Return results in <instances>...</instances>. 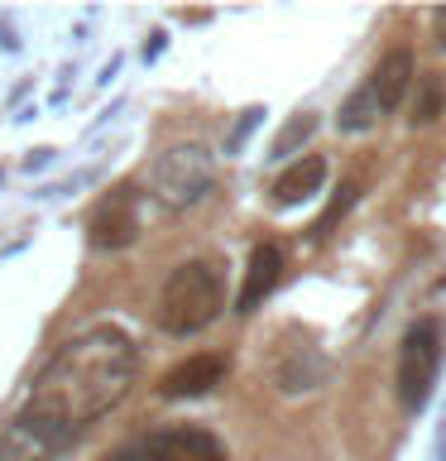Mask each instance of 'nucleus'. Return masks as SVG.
Masks as SVG:
<instances>
[{"mask_svg":"<svg viewBox=\"0 0 446 461\" xmlns=\"http://www.w3.org/2000/svg\"><path fill=\"white\" fill-rule=\"evenodd\" d=\"M413 82H417L413 53H408V49H388V53H384V63L374 68V77H370L374 106H379V111H398V106H403V96L413 92Z\"/></svg>","mask_w":446,"mask_h":461,"instance_id":"nucleus-7","label":"nucleus"},{"mask_svg":"<svg viewBox=\"0 0 446 461\" xmlns=\"http://www.w3.org/2000/svg\"><path fill=\"white\" fill-rule=\"evenodd\" d=\"M226 380V356H187L183 366H173L158 384L164 399H201Z\"/></svg>","mask_w":446,"mask_h":461,"instance_id":"nucleus-6","label":"nucleus"},{"mask_svg":"<svg viewBox=\"0 0 446 461\" xmlns=\"http://www.w3.org/2000/svg\"><path fill=\"white\" fill-rule=\"evenodd\" d=\"M351 202H355V183H345L341 193H336V202H331V207H326V216H322V221L312 226V240H322L326 230L336 226V216H345V207H351Z\"/></svg>","mask_w":446,"mask_h":461,"instance_id":"nucleus-15","label":"nucleus"},{"mask_svg":"<svg viewBox=\"0 0 446 461\" xmlns=\"http://www.w3.org/2000/svg\"><path fill=\"white\" fill-rule=\"evenodd\" d=\"M442 106H446V86H442L437 72L417 77V101H413V115H408V121H413V125H432V121L442 115Z\"/></svg>","mask_w":446,"mask_h":461,"instance_id":"nucleus-11","label":"nucleus"},{"mask_svg":"<svg viewBox=\"0 0 446 461\" xmlns=\"http://www.w3.org/2000/svg\"><path fill=\"white\" fill-rule=\"evenodd\" d=\"M135 236H139V187L115 183L96 202L92 221H86V240H92V250H125Z\"/></svg>","mask_w":446,"mask_h":461,"instance_id":"nucleus-5","label":"nucleus"},{"mask_svg":"<svg viewBox=\"0 0 446 461\" xmlns=\"http://www.w3.org/2000/svg\"><path fill=\"white\" fill-rule=\"evenodd\" d=\"M154 193L164 207L183 212L211 193V154L201 144H173L154 158Z\"/></svg>","mask_w":446,"mask_h":461,"instance_id":"nucleus-3","label":"nucleus"},{"mask_svg":"<svg viewBox=\"0 0 446 461\" xmlns=\"http://www.w3.org/2000/svg\"><path fill=\"white\" fill-rule=\"evenodd\" d=\"M259 121H264V111H259V106H250V111H245L240 121H236V130L226 135V154H240V144H245V140H250L254 130H259Z\"/></svg>","mask_w":446,"mask_h":461,"instance_id":"nucleus-16","label":"nucleus"},{"mask_svg":"<svg viewBox=\"0 0 446 461\" xmlns=\"http://www.w3.org/2000/svg\"><path fill=\"white\" fill-rule=\"evenodd\" d=\"M437 366H442V322L437 317H423V322H413L403 331V346H398V399L408 409H423L427 403Z\"/></svg>","mask_w":446,"mask_h":461,"instance_id":"nucleus-4","label":"nucleus"},{"mask_svg":"<svg viewBox=\"0 0 446 461\" xmlns=\"http://www.w3.org/2000/svg\"><path fill=\"white\" fill-rule=\"evenodd\" d=\"M129 380H135V346L115 327H96L58 351L14 423H24L49 452H58L77 438L82 423L106 413L129 389Z\"/></svg>","mask_w":446,"mask_h":461,"instance_id":"nucleus-1","label":"nucleus"},{"mask_svg":"<svg viewBox=\"0 0 446 461\" xmlns=\"http://www.w3.org/2000/svg\"><path fill=\"white\" fill-rule=\"evenodd\" d=\"M322 183H326V158L322 154H302L298 164H288L279 173L273 202H279V207H298V202H308L312 193H322Z\"/></svg>","mask_w":446,"mask_h":461,"instance_id":"nucleus-9","label":"nucleus"},{"mask_svg":"<svg viewBox=\"0 0 446 461\" xmlns=\"http://www.w3.org/2000/svg\"><path fill=\"white\" fill-rule=\"evenodd\" d=\"M221 298H226L221 265H211V259H187V265H178L173 279L164 284V298H158V327H164L168 337H192V331L216 322Z\"/></svg>","mask_w":446,"mask_h":461,"instance_id":"nucleus-2","label":"nucleus"},{"mask_svg":"<svg viewBox=\"0 0 446 461\" xmlns=\"http://www.w3.org/2000/svg\"><path fill=\"white\" fill-rule=\"evenodd\" d=\"M317 135V115L312 111H298L293 121H288L283 130H279V140H273V158H283V154H293L298 144H308Z\"/></svg>","mask_w":446,"mask_h":461,"instance_id":"nucleus-13","label":"nucleus"},{"mask_svg":"<svg viewBox=\"0 0 446 461\" xmlns=\"http://www.w3.org/2000/svg\"><path fill=\"white\" fill-rule=\"evenodd\" d=\"M374 115H379V106H374L370 86H360V92L345 96V106H341V115H336V125L355 135V130H370V125H374Z\"/></svg>","mask_w":446,"mask_h":461,"instance_id":"nucleus-12","label":"nucleus"},{"mask_svg":"<svg viewBox=\"0 0 446 461\" xmlns=\"http://www.w3.org/2000/svg\"><path fill=\"white\" fill-rule=\"evenodd\" d=\"M437 43L446 49V10H437Z\"/></svg>","mask_w":446,"mask_h":461,"instance_id":"nucleus-17","label":"nucleus"},{"mask_svg":"<svg viewBox=\"0 0 446 461\" xmlns=\"http://www.w3.org/2000/svg\"><path fill=\"white\" fill-rule=\"evenodd\" d=\"M43 456H49V447H43L24 423H10L0 432V461H43Z\"/></svg>","mask_w":446,"mask_h":461,"instance_id":"nucleus-10","label":"nucleus"},{"mask_svg":"<svg viewBox=\"0 0 446 461\" xmlns=\"http://www.w3.org/2000/svg\"><path fill=\"white\" fill-rule=\"evenodd\" d=\"M283 279V250L279 245H254V255H250V269H245V288H240V298H236V312H254L259 303H264L273 288H279Z\"/></svg>","mask_w":446,"mask_h":461,"instance_id":"nucleus-8","label":"nucleus"},{"mask_svg":"<svg viewBox=\"0 0 446 461\" xmlns=\"http://www.w3.org/2000/svg\"><path fill=\"white\" fill-rule=\"evenodd\" d=\"M322 360H308V366H302V360H298V366H288L283 375H279V389H288V394H298V389H312L317 380H322Z\"/></svg>","mask_w":446,"mask_h":461,"instance_id":"nucleus-14","label":"nucleus"}]
</instances>
